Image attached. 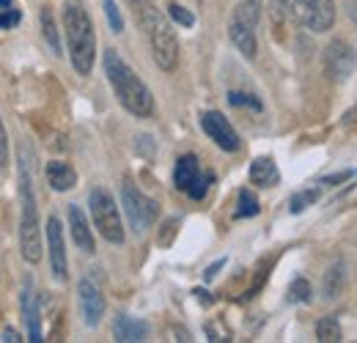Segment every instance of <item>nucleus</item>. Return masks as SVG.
<instances>
[{
  "label": "nucleus",
  "instance_id": "nucleus-10",
  "mask_svg": "<svg viewBox=\"0 0 357 343\" xmlns=\"http://www.w3.org/2000/svg\"><path fill=\"white\" fill-rule=\"evenodd\" d=\"M47 253H50V272L58 283L66 280L69 275V261H66V245H63V228L61 220L50 215L47 220Z\"/></svg>",
  "mask_w": 357,
  "mask_h": 343
},
{
  "label": "nucleus",
  "instance_id": "nucleus-7",
  "mask_svg": "<svg viewBox=\"0 0 357 343\" xmlns=\"http://www.w3.org/2000/svg\"><path fill=\"white\" fill-rule=\"evenodd\" d=\"M291 14L311 33H324L335 25V3L333 0H294Z\"/></svg>",
  "mask_w": 357,
  "mask_h": 343
},
{
  "label": "nucleus",
  "instance_id": "nucleus-8",
  "mask_svg": "<svg viewBox=\"0 0 357 343\" xmlns=\"http://www.w3.org/2000/svg\"><path fill=\"white\" fill-rule=\"evenodd\" d=\"M174 184H176L181 192H187L190 198L201 201L212 184V176H204L201 165H198V157L195 154H184L178 157L176 171H174Z\"/></svg>",
  "mask_w": 357,
  "mask_h": 343
},
{
  "label": "nucleus",
  "instance_id": "nucleus-27",
  "mask_svg": "<svg viewBox=\"0 0 357 343\" xmlns=\"http://www.w3.org/2000/svg\"><path fill=\"white\" fill-rule=\"evenodd\" d=\"M168 14H171V20H176L178 25H184V28L195 25V14L190 8H184L181 3H168Z\"/></svg>",
  "mask_w": 357,
  "mask_h": 343
},
{
  "label": "nucleus",
  "instance_id": "nucleus-9",
  "mask_svg": "<svg viewBox=\"0 0 357 343\" xmlns=\"http://www.w3.org/2000/svg\"><path fill=\"white\" fill-rule=\"evenodd\" d=\"M324 75L330 80H347L357 69V52L355 47H349L347 42H330L324 47Z\"/></svg>",
  "mask_w": 357,
  "mask_h": 343
},
{
  "label": "nucleus",
  "instance_id": "nucleus-34",
  "mask_svg": "<svg viewBox=\"0 0 357 343\" xmlns=\"http://www.w3.org/2000/svg\"><path fill=\"white\" fill-rule=\"evenodd\" d=\"M3 341H8V343H20L22 338L17 335V330H3Z\"/></svg>",
  "mask_w": 357,
  "mask_h": 343
},
{
  "label": "nucleus",
  "instance_id": "nucleus-4",
  "mask_svg": "<svg viewBox=\"0 0 357 343\" xmlns=\"http://www.w3.org/2000/svg\"><path fill=\"white\" fill-rule=\"evenodd\" d=\"M137 20H140V28H143L146 39L151 44V55H154L157 66L162 72H174L178 66V39L174 28H171V22L146 0L137 8Z\"/></svg>",
  "mask_w": 357,
  "mask_h": 343
},
{
  "label": "nucleus",
  "instance_id": "nucleus-22",
  "mask_svg": "<svg viewBox=\"0 0 357 343\" xmlns=\"http://www.w3.org/2000/svg\"><path fill=\"white\" fill-rule=\"evenodd\" d=\"M319 198H321V184H319V187H311V190H303V192H297V195H291L289 209H291V215H300V212H305L308 206H313Z\"/></svg>",
  "mask_w": 357,
  "mask_h": 343
},
{
  "label": "nucleus",
  "instance_id": "nucleus-11",
  "mask_svg": "<svg viewBox=\"0 0 357 343\" xmlns=\"http://www.w3.org/2000/svg\"><path fill=\"white\" fill-rule=\"evenodd\" d=\"M201 127H204V132H206L223 151H236V148H239V135L234 132L231 121L225 119L223 113H218V110L204 113V116H201Z\"/></svg>",
  "mask_w": 357,
  "mask_h": 343
},
{
  "label": "nucleus",
  "instance_id": "nucleus-35",
  "mask_svg": "<svg viewBox=\"0 0 357 343\" xmlns=\"http://www.w3.org/2000/svg\"><path fill=\"white\" fill-rule=\"evenodd\" d=\"M132 3H143V0H132Z\"/></svg>",
  "mask_w": 357,
  "mask_h": 343
},
{
  "label": "nucleus",
  "instance_id": "nucleus-13",
  "mask_svg": "<svg viewBox=\"0 0 357 343\" xmlns=\"http://www.w3.org/2000/svg\"><path fill=\"white\" fill-rule=\"evenodd\" d=\"M22 321H25V330H28V341L39 343L42 338V319H39V302H36V291H33V277H25L22 280Z\"/></svg>",
  "mask_w": 357,
  "mask_h": 343
},
{
  "label": "nucleus",
  "instance_id": "nucleus-20",
  "mask_svg": "<svg viewBox=\"0 0 357 343\" xmlns=\"http://www.w3.org/2000/svg\"><path fill=\"white\" fill-rule=\"evenodd\" d=\"M231 17L245 22V25H250V28H256L259 20H261V0H239Z\"/></svg>",
  "mask_w": 357,
  "mask_h": 343
},
{
  "label": "nucleus",
  "instance_id": "nucleus-25",
  "mask_svg": "<svg viewBox=\"0 0 357 343\" xmlns=\"http://www.w3.org/2000/svg\"><path fill=\"white\" fill-rule=\"evenodd\" d=\"M316 338L321 343H338L341 341V327H338V321L335 319H321L319 324H316Z\"/></svg>",
  "mask_w": 357,
  "mask_h": 343
},
{
  "label": "nucleus",
  "instance_id": "nucleus-28",
  "mask_svg": "<svg viewBox=\"0 0 357 343\" xmlns=\"http://www.w3.org/2000/svg\"><path fill=\"white\" fill-rule=\"evenodd\" d=\"M228 102H231L234 107H253V110H261V102H259V96H253V93L231 91V93H228Z\"/></svg>",
  "mask_w": 357,
  "mask_h": 343
},
{
  "label": "nucleus",
  "instance_id": "nucleus-19",
  "mask_svg": "<svg viewBox=\"0 0 357 343\" xmlns=\"http://www.w3.org/2000/svg\"><path fill=\"white\" fill-rule=\"evenodd\" d=\"M344 286H347V261H335L327 272H324V280H321V291H324V297L327 300H338L341 297V291H344Z\"/></svg>",
  "mask_w": 357,
  "mask_h": 343
},
{
  "label": "nucleus",
  "instance_id": "nucleus-32",
  "mask_svg": "<svg viewBox=\"0 0 357 343\" xmlns=\"http://www.w3.org/2000/svg\"><path fill=\"white\" fill-rule=\"evenodd\" d=\"M349 178H352V171H341V173H333V176H324L319 184H321V187H335V184L349 181Z\"/></svg>",
  "mask_w": 357,
  "mask_h": 343
},
{
  "label": "nucleus",
  "instance_id": "nucleus-29",
  "mask_svg": "<svg viewBox=\"0 0 357 343\" xmlns=\"http://www.w3.org/2000/svg\"><path fill=\"white\" fill-rule=\"evenodd\" d=\"M105 14H107V20H110V28H113L116 33H121V31H124V20H121V14H119L116 0H105Z\"/></svg>",
  "mask_w": 357,
  "mask_h": 343
},
{
  "label": "nucleus",
  "instance_id": "nucleus-31",
  "mask_svg": "<svg viewBox=\"0 0 357 343\" xmlns=\"http://www.w3.org/2000/svg\"><path fill=\"white\" fill-rule=\"evenodd\" d=\"M8 165V135H6V127H3V119H0V168Z\"/></svg>",
  "mask_w": 357,
  "mask_h": 343
},
{
  "label": "nucleus",
  "instance_id": "nucleus-18",
  "mask_svg": "<svg viewBox=\"0 0 357 343\" xmlns=\"http://www.w3.org/2000/svg\"><path fill=\"white\" fill-rule=\"evenodd\" d=\"M250 181L256 187H275L280 181V171L272 157H256L250 162Z\"/></svg>",
  "mask_w": 357,
  "mask_h": 343
},
{
  "label": "nucleus",
  "instance_id": "nucleus-33",
  "mask_svg": "<svg viewBox=\"0 0 357 343\" xmlns=\"http://www.w3.org/2000/svg\"><path fill=\"white\" fill-rule=\"evenodd\" d=\"M225 261L223 258H220V261H218V264H212V266H209V269H206V272H204V277H206V280H212V277H215V275H218V272H220V266H223Z\"/></svg>",
  "mask_w": 357,
  "mask_h": 343
},
{
  "label": "nucleus",
  "instance_id": "nucleus-14",
  "mask_svg": "<svg viewBox=\"0 0 357 343\" xmlns=\"http://www.w3.org/2000/svg\"><path fill=\"white\" fill-rule=\"evenodd\" d=\"M146 335H149V324L127 316V313H121L113 324V338L119 343H140L146 341Z\"/></svg>",
  "mask_w": 357,
  "mask_h": 343
},
{
  "label": "nucleus",
  "instance_id": "nucleus-16",
  "mask_svg": "<svg viewBox=\"0 0 357 343\" xmlns=\"http://www.w3.org/2000/svg\"><path fill=\"white\" fill-rule=\"evenodd\" d=\"M69 228H72V239H75V245L83 250V253H93V234H91L89 228V220L83 215V209L80 206H69Z\"/></svg>",
  "mask_w": 357,
  "mask_h": 343
},
{
  "label": "nucleus",
  "instance_id": "nucleus-24",
  "mask_svg": "<svg viewBox=\"0 0 357 343\" xmlns=\"http://www.w3.org/2000/svg\"><path fill=\"white\" fill-rule=\"evenodd\" d=\"M20 20H22V11H20L17 0H0V31L17 28Z\"/></svg>",
  "mask_w": 357,
  "mask_h": 343
},
{
  "label": "nucleus",
  "instance_id": "nucleus-21",
  "mask_svg": "<svg viewBox=\"0 0 357 343\" xmlns=\"http://www.w3.org/2000/svg\"><path fill=\"white\" fill-rule=\"evenodd\" d=\"M42 31H45V39L52 55H61V33H58V25H55V17L50 8H42Z\"/></svg>",
  "mask_w": 357,
  "mask_h": 343
},
{
  "label": "nucleus",
  "instance_id": "nucleus-23",
  "mask_svg": "<svg viewBox=\"0 0 357 343\" xmlns=\"http://www.w3.org/2000/svg\"><path fill=\"white\" fill-rule=\"evenodd\" d=\"M259 212H261L259 198H256L250 190H239V204H236L234 217H236V220H248V217H256Z\"/></svg>",
  "mask_w": 357,
  "mask_h": 343
},
{
  "label": "nucleus",
  "instance_id": "nucleus-2",
  "mask_svg": "<svg viewBox=\"0 0 357 343\" xmlns=\"http://www.w3.org/2000/svg\"><path fill=\"white\" fill-rule=\"evenodd\" d=\"M105 75H107V80H110V86H113V91H116V96H119V102H121L124 110H130L137 119H149L154 113V96H151V91L121 61V55L116 49H105Z\"/></svg>",
  "mask_w": 357,
  "mask_h": 343
},
{
  "label": "nucleus",
  "instance_id": "nucleus-30",
  "mask_svg": "<svg viewBox=\"0 0 357 343\" xmlns=\"http://www.w3.org/2000/svg\"><path fill=\"white\" fill-rule=\"evenodd\" d=\"M289 0H269V14H272V22L275 25H283L286 14H289Z\"/></svg>",
  "mask_w": 357,
  "mask_h": 343
},
{
  "label": "nucleus",
  "instance_id": "nucleus-5",
  "mask_svg": "<svg viewBox=\"0 0 357 343\" xmlns=\"http://www.w3.org/2000/svg\"><path fill=\"white\" fill-rule=\"evenodd\" d=\"M89 206L93 225L99 228V234L110 245H121L124 242V225H121V215H119V206H116L113 195L105 187H96V190H91Z\"/></svg>",
  "mask_w": 357,
  "mask_h": 343
},
{
  "label": "nucleus",
  "instance_id": "nucleus-26",
  "mask_svg": "<svg viewBox=\"0 0 357 343\" xmlns=\"http://www.w3.org/2000/svg\"><path fill=\"white\" fill-rule=\"evenodd\" d=\"M289 302H311V283L305 277H297L289 286Z\"/></svg>",
  "mask_w": 357,
  "mask_h": 343
},
{
  "label": "nucleus",
  "instance_id": "nucleus-15",
  "mask_svg": "<svg viewBox=\"0 0 357 343\" xmlns=\"http://www.w3.org/2000/svg\"><path fill=\"white\" fill-rule=\"evenodd\" d=\"M228 36H231V42L234 47L245 55V58H256V49H259V44H256V28H250V25H245V22H239V20H234L231 17V22H228Z\"/></svg>",
  "mask_w": 357,
  "mask_h": 343
},
{
  "label": "nucleus",
  "instance_id": "nucleus-3",
  "mask_svg": "<svg viewBox=\"0 0 357 343\" xmlns=\"http://www.w3.org/2000/svg\"><path fill=\"white\" fill-rule=\"evenodd\" d=\"M63 28H66V42H69V61L77 75L89 77L96 58V36H93V22L86 14L83 6L69 3L63 8Z\"/></svg>",
  "mask_w": 357,
  "mask_h": 343
},
{
  "label": "nucleus",
  "instance_id": "nucleus-6",
  "mask_svg": "<svg viewBox=\"0 0 357 343\" xmlns=\"http://www.w3.org/2000/svg\"><path fill=\"white\" fill-rule=\"evenodd\" d=\"M121 204H124V212L130 220V228L137 236L146 234L154 225V220L160 217V206L151 198H146L130 178H124V184H121Z\"/></svg>",
  "mask_w": 357,
  "mask_h": 343
},
{
  "label": "nucleus",
  "instance_id": "nucleus-17",
  "mask_svg": "<svg viewBox=\"0 0 357 343\" xmlns=\"http://www.w3.org/2000/svg\"><path fill=\"white\" fill-rule=\"evenodd\" d=\"M47 184L55 190V192H66V190H72L75 184H77V173L72 165H66V162H61V160H52V162H47Z\"/></svg>",
  "mask_w": 357,
  "mask_h": 343
},
{
  "label": "nucleus",
  "instance_id": "nucleus-1",
  "mask_svg": "<svg viewBox=\"0 0 357 343\" xmlns=\"http://www.w3.org/2000/svg\"><path fill=\"white\" fill-rule=\"evenodd\" d=\"M17 168H20V250L28 264H39L42 228H39V209L33 192V154L25 143H20Z\"/></svg>",
  "mask_w": 357,
  "mask_h": 343
},
{
  "label": "nucleus",
  "instance_id": "nucleus-12",
  "mask_svg": "<svg viewBox=\"0 0 357 343\" xmlns=\"http://www.w3.org/2000/svg\"><path fill=\"white\" fill-rule=\"evenodd\" d=\"M77 300H80L83 321H86L89 327H96V324L102 321V316H105V294H102V289H99L93 280L83 277L80 286H77Z\"/></svg>",
  "mask_w": 357,
  "mask_h": 343
}]
</instances>
